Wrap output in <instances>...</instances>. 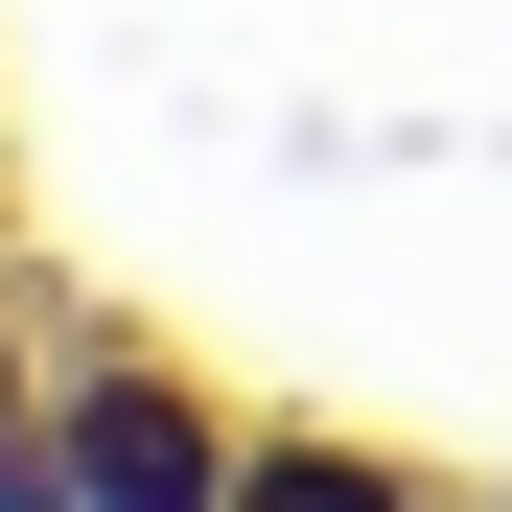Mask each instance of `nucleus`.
I'll return each mask as SVG.
<instances>
[{"label":"nucleus","instance_id":"obj_1","mask_svg":"<svg viewBox=\"0 0 512 512\" xmlns=\"http://www.w3.org/2000/svg\"><path fill=\"white\" fill-rule=\"evenodd\" d=\"M47 419H70V512H233V466H256V396L187 373L163 326H70Z\"/></svg>","mask_w":512,"mask_h":512},{"label":"nucleus","instance_id":"obj_3","mask_svg":"<svg viewBox=\"0 0 512 512\" xmlns=\"http://www.w3.org/2000/svg\"><path fill=\"white\" fill-rule=\"evenodd\" d=\"M47 373H70V303H47V280H24V256H0V419H24V396H47Z\"/></svg>","mask_w":512,"mask_h":512},{"label":"nucleus","instance_id":"obj_2","mask_svg":"<svg viewBox=\"0 0 512 512\" xmlns=\"http://www.w3.org/2000/svg\"><path fill=\"white\" fill-rule=\"evenodd\" d=\"M233 512H443L396 443H350V419H256V466H233Z\"/></svg>","mask_w":512,"mask_h":512}]
</instances>
